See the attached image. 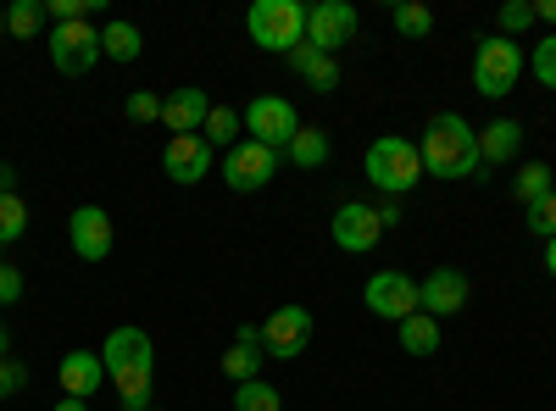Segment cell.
Listing matches in <instances>:
<instances>
[{"instance_id": "obj_4", "label": "cell", "mask_w": 556, "mask_h": 411, "mask_svg": "<svg viewBox=\"0 0 556 411\" xmlns=\"http://www.w3.org/2000/svg\"><path fill=\"white\" fill-rule=\"evenodd\" d=\"M523 67H529V56H523L518 39L484 34L479 51H473V89H479L484 101H501V95H513V84L523 78Z\"/></svg>"}, {"instance_id": "obj_12", "label": "cell", "mask_w": 556, "mask_h": 411, "mask_svg": "<svg viewBox=\"0 0 556 411\" xmlns=\"http://www.w3.org/2000/svg\"><path fill=\"white\" fill-rule=\"evenodd\" d=\"M162 172L173 178V184L195 190L201 178L212 172V145L201 140V133H173V140H167V151H162Z\"/></svg>"}, {"instance_id": "obj_30", "label": "cell", "mask_w": 556, "mask_h": 411, "mask_svg": "<svg viewBox=\"0 0 556 411\" xmlns=\"http://www.w3.org/2000/svg\"><path fill=\"white\" fill-rule=\"evenodd\" d=\"M540 17H534V0H506L501 7V34L506 39H518V34H529Z\"/></svg>"}, {"instance_id": "obj_19", "label": "cell", "mask_w": 556, "mask_h": 411, "mask_svg": "<svg viewBox=\"0 0 556 411\" xmlns=\"http://www.w3.org/2000/svg\"><path fill=\"white\" fill-rule=\"evenodd\" d=\"M523 151V123L518 117H495L490 128H479V162H513Z\"/></svg>"}, {"instance_id": "obj_3", "label": "cell", "mask_w": 556, "mask_h": 411, "mask_svg": "<svg viewBox=\"0 0 556 411\" xmlns=\"http://www.w3.org/2000/svg\"><path fill=\"white\" fill-rule=\"evenodd\" d=\"M367 184H374L379 195H390V201L412 195L417 184H424V156H417V145L401 140V133L374 140L367 145Z\"/></svg>"}, {"instance_id": "obj_17", "label": "cell", "mask_w": 556, "mask_h": 411, "mask_svg": "<svg viewBox=\"0 0 556 411\" xmlns=\"http://www.w3.org/2000/svg\"><path fill=\"white\" fill-rule=\"evenodd\" d=\"M206 117H212V95H206V89H195V84H184V89H173V95H162L167 133H201Z\"/></svg>"}, {"instance_id": "obj_15", "label": "cell", "mask_w": 556, "mask_h": 411, "mask_svg": "<svg viewBox=\"0 0 556 411\" xmlns=\"http://www.w3.org/2000/svg\"><path fill=\"white\" fill-rule=\"evenodd\" d=\"M67 240H73V256L84 261H106L112 256V217L101 206H78L67 217Z\"/></svg>"}, {"instance_id": "obj_10", "label": "cell", "mask_w": 556, "mask_h": 411, "mask_svg": "<svg viewBox=\"0 0 556 411\" xmlns=\"http://www.w3.org/2000/svg\"><path fill=\"white\" fill-rule=\"evenodd\" d=\"M312 339V311L306 306H278L267 323H262V350L278 361H295Z\"/></svg>"}, {"instance_id": "obj_34", "label": "cell", "mask_w": 556, "mask_h": 411, "mask_svg": "<svg viewBox=\"0 0 556 411\" xmlns=\"http://www.w3.org/2000/svg\"><path fill=\"white\" fill-rule=\"evenodd\" d=\"M17 389H28V368L17 356H0V400H12Z\"/></svg>"}, {"instance_id": "obj_18", "label": "cell", "mask_w": 556, "mask_h": 411, "mask_svg": "<svg viewBox=\"0 0 556 411\" xmlns=\"http://www.w3.org/2000/svg\"><path fill=\"white\" fill-rule=\"evenodd\" d=\"M262 361H267V350H262V323H245V329L235 334V345L223 350V378L251 384V378H262Z\"/></svg>"}, {"instance_id": "obj_23", "label": "cell", "mask_w": 556, "mask_h": 411, "mask_svg": "<svg viewBox=\"0 0 556 411\" xmlns=\"http://www.w3.org/2000/svg\"><path fill=\"white\" fill-rule=\"evenodd\" d=\"M285 156H290L295 167H323V162L334 156V145H329V133H323V128H306V123H301V133L285 145Z\"/></svg>"}, {"instance_id": "obj_21", "label": "cell", "mask_w": 556, "mask_h": 411, "mask_svg": "<svg viewBox=\"0 0 556 411\" xmlns=\"http://www.w3.org/2000/svg\"><path fill=\"white\" fill-rule=\"evenodd\" d=\"M395 334H401V350L406 356H434L440 350V323L429 311H412L406 323H395Z\"/></svg>"}, {"instance_id": "obj_13", "label": "cell", "mask_w": 556, "mask_h": 411, "mask_svg": "<svg viewBox=\"0 0 556 411\" xmlns=\"http://www.w3.org/2000/svg\"><path fill=\"white\" fill-rule=\"evenodd\" d=\"M329 234H334V245H340V251H351V256H367V251H374V245L384 240V222H379V211H374V206L351 201V206H340V211H334Z\"/></svg>"}, {"instance_id": "obj_11", "label": "cell", "mask_w": 556, "mask_h": 411, "mask_svg": "<svg viewBox=\"0 0 556 411\" xmlns=\"http://www.w3.org/2000/svg\"><path fill=\"white\" fill-rule=\"evenodd\" d=\"M367 311L384 317V323H406V317L417 311V284L395 267L374 272V279H367Z\"/></svg>"}, {"instance_id": "obj_14", "label": "cell", "mask_w": 556, "mask_h": 411, "mask_svg": "<svg viewBox=\"0 0 556 411\" xmlns=\"http://www.w3.org/2000/svg\"><path fill=\"white\" fill-rule=\"evenodd\" d=\"M462 306H468V279H462L456 267H434L424 284H417V311H429L434 323L440 317H456Z\"/></svg>"}, {"instance_id": "obj_1", "label": "cell", "mask_w": 556, "mask_h": 411, "mask_svg": "<svg viewBox=\"0 0 556 411\" xmlns=\"http://www.w3.org/2000/svg\"><path fill=\"white\" fill-rule=\"evenodd\" d=\"M101 361H106V378L117 389V400L128 411H151V373H156V350H151V334L146 329H112L106 345H101Z\"/></svg>"}, {"instance_id": "obj_40", "label": "cell", "mask_w": 556, "mask_h": 411, "mask_svg": "<svg viewBox=\"0 0 556 411\" xmlns=\"http://www.w3.org/2000/svg\"><path fill=\"white\" fill-rule=\"evenodd\" d=\"M0 356H12V334L7 329H0Z\"/></svg>"}, {"instance_id": "obj_37", "label": "cell", "mask_w": 556, "mask_h": 411, "mask_svg": "<svg viewBox=\"0 0 556 411\" xmlns=\"http://www.w3.org/2000/svg\"><path fill=\"white\" fill-rule=\"evenodd\" d=\"M545 272L556 279V240H545Z\"/></svg>"}, {"instance_id": "obj_28", "label": "cell", "mask_w": 556, "mask_h": 411, "mask_svg": "<svg viewBox=\"0 0 556 411\" xmlns=\"http://www.w3.org/2000/svg\"><path fill=\"white\" fill-rule=\"evenodd\" d=\"M390 23H395V34H406V39H424V34L434 28V12L424 7V0H401V7L390 12Z\"/></svg>"}, {"instance_id": "obj_5", "label": "cell", "mask_w": 556, "mask_h": 411, "mask_svg": "<svg viewBox=\"0 0 556 411\" xmlns=\"http://www.w3.org/2000/svg\"><path fill=\"white\" fill-rule=\"evenodd\" d=\"M245 34L262 44V51L290 56L295 44H306V7L301 0H256L245 12Z\"/></svg>"}, {"instance_id": "obj_31", "label": "cell", "mask_w": 556, "mask_h": 411, "mask_svg": "<svg viewBox=\"0 0 556 411\" xmlns=\"http://www.w3.org/2000/svg\"><path fill=\"white\" fill-rule=\"evenodd\" d=\"M529 73H534L545 89H556V34H545L534 51H529Z\"/></svg>"}, {"instance_id": "obj_6", "label": "cell", "mask_w": 556, "mask_h": 411, "mask_svg": "<svg viewBox=\"0 0 556 411\" xmlns=\"http://www.w3.org/2000/svg\"><path fill=\"white\" fill-rule=\"evenodd\" d=\"M240 117H245V140H256L267 151H285L295 133H301V117H295V106L285 95H256Z\"/></svg>"}, {"instance_id": "obj_32", "label": "cell", "mask_w": 556, "mask_h": 411, "mask_svg": "<svg viewBox=\"0 0 556 411\" xmlns=\"http://www.w3.org/2000/svg\"><path fill=\"white\" fill-rule=\"evenodd\" d=\"M523 211H529V234H534V240H556V190H551L545 201L523 206Z\"/></svg>"}, {"instance_id": "obj_39", "label": "cell", "mask_w": 556, "mask_h": 411, "mask_svg": "<svg viewBox=\"0 0 556 411\" xmlns=\"http://www.w3.org/2000/svg\"><path fill=\"white\" fill-rule=\"evenodd\" d=\"M12 178H17V172H12L7 162H0V190H12Z\"/></svg>"}, {"instance_id": "obj_36", "label": "cell", "mask_w": 556, "mask_h": 411, "mask_svg": "<svg viewBox=\"0 0 556 411\" xmlns=\"http://www.w3.org/2000/svg\"><path fill=\"white\" fill-rule=\"evenodd\" d=\"M534 17H540V23H551V28H556V0H534Z\"/></svg>"}, {"instance_id": "obj_33", "label": "cell", "mask_w": 556, "mask_h": 411, "mask_svg": "<svg viewBox=\"0 0 556 411\" xmlns=\"http://www.w3.org/2000/svg\"><path fill=\"white\" fill-rule=\"evenodd\" d=\"M128 123H162V95H151V89H134V95L123 101Z\"/></svg>"}, {"instance_id": "obj_29", "label": "cell", "mask_w": 556, "mask_h": 411, "mask_svg": "<svg viewBox=\"0 0 556 411\" xmlns=\"http://www.w3.org/2000/svg\"><path fill=\"white\" fill-rule=\"evenodd\" d=\"M235 411H278V389L251 378V384H235Z\"/></svg>"}, {"instance_id": "obj_22", "label": "cell", "mask_w": 556, "mask_h": 411, "mask_svg": "<svg viewBox=\"0 0 556 411\" xmlns=\"http://www.w3.org/2000/svg\"><path fill=\"white\" fill-rule=\"evenodd\" d=\"M139 51H146V34H139L134 23H106L101 28V56H112V62H139Z\"/></svg>"}, {"instance_id": "obj_27", "label": "cell", "mask_w": 556, "mask_h": 411, "mask_svg": "<svg viewBox=\"0 0 556 411\" xmlns=\"http://www.w3.org/2000/svg\"><path fill=\"white\" fill-rule=\"evenodd\" d=\"M551 190H556V178H551V167H545V162H529V167H523V172L513 178V195H518L523 206H534V201H545Z\"/></svg>"}, {"instance_id": "obj_25", "label": "cell", "mask_w": 556, "mask_h": 411, "mask_svg": "<svg viewBox=\"0 0 556 411\" xmlns=\"http://www.w3.org/2000/svg\"><path fill=\"white\" fill-rule=\"evenodd\" d=\"M240 133H245V117H240L235 106H212V117H206V128H201V140L235 151V145H240Z\"/></svg>"}, {"instance_id": "obj_8", "label": "cell", "mask_w": 556, "mask_h": 411, "mask_svg": "<svg viewBox=\"0 0 556 411\" xmlns=\"http://www.w3.org/2000/svg\"><path fill=\"white\" fill-rule=\"evenodd\" d=\"M273 178H278V151H267L256 140H240L235 151L223 156V184L235 195H256V190L273 184Z\"/></svg>"}, {"instance_id": "obj_24", "label": "cell", "mask_w": 556, "mask_h": 411, "mask_svg": "<svg viewBox=\"0 0 556 411\" xmlns=\"http://www.w3.org/2000/svg\"><path fill=\"white\" fill-rule=\"evenodd\" d=\"M45 0H12L7 7V17H0V28L7 34H17V39H39V28H45Z\"/></svg>"}, {"instance_id": "obj_16", "label": "cell", "mask_w": 556, "mask_h": 411, "mask_svg": "<svg viewBox=\"0 0 556 411\" xmlns=\"http://www.w3.org/2000/svg\"><path fill=\"white\" fill-rule=\"evenodd\" d=\"M101 378H106L101 350H67V356L56 361V384H62L73 400H96V395H101Z\"/></svg>"}, {"instance_id": "obj_26", "label": "cell", "mask_w": 556, "mask_h": 411, "mask_svg": "<svg viewBox=\"0 0 556 411\" xmlns=\"http://www.w3.org/2000/svg\"><path fill=\"white\" fill-rule=\"evenodd\" d=\"M28 234V206L17 190H0V245H17Z\"/></svg>"}, {"instance_id": "obj_35", "label": "cell", "mask_w": 556, "mask_h": 411, "mask_svg": "<svg viewBox=\"0 0 556 411\" xmlns=\"http://www.w3.org/2000/svg\"><path fill=\"white\" fill-rule=\"evenodd\" d=\"M23 300V272L0 261V306H17Z\"/></svg>"}, {"instance_id": "obj_7", "label": "cell", "mask_w": 556, "mask_h": 411, "mask_svg": "<svg viewBox=\"0 0 556 411\" xmlns=\"http://www.w3.org/2000/svg\"><path fill=\"white\" fill-rule=\"evenodd\" d=\"M101 62V28L96 23H56L51 28V67L62 78H84Z\"/></svg>"}, {"instance_id": "obj_9", "label": "cell", "mask_w": 556, "mask_h": 411, "mask_svg": "<svg viewBox=\"0 0 556 411\" xmlns=\"http://www.w3.org/2000/svg\"><path fill=\"white\" fill-rule=\"evenodd\" d=\"M356 23L362 17L351 0H317V7H306V44H317L323 56H334L340 44H351Z\"/></svg>"}, {"instance_id": "obj_41", "label": "cell", "mask_w": 556, "mask_h": 411, "mask_svg": "<svg viewBox=\"0 0 556 411\" xmlns=\"http://www.w3.org/2000/svg\"><path fill=\"white\" fill-rule=\"evenodd\" d=\"M151 411H162V406H151Z\"/></svg>"}, {"instance_id": "obj_2", "label": "cell", "mask_w": 556, "mask_h": 411, "mask_svg": "<svg viewBox=\"0 0 556 411\" xmlns=\"http://www.w3.org/2000/svg\"><path fill=\"white\" fill-rule=\"evenodd\" d=\"M417 156H424V172L434 178H479V128H468V117L462 112H440L429 117L424 140H417Z\"/></svg>"}, {"instance_id": "obj_20", "label": "cell", "mask_w": 556, "mask_h": 411, "mask_svg": "<svg viewBox=\"0 0 556 411\" xmlns=\"http://www.w3.org/2000/svg\"><path fill=\"white\" fill-rule=\"evenodd\" d=\"M290 67L317 89V95H329V89H340V62L334 56H323L317 51V44H295V51H290Z\"/></svg>"}, {"instance_id": "obj_38", "label": "cell", "mask_w": 556, "mask_h": 411, "mask_svg": "<svg viewBox=\"0 0 556 411\" xmlns=\"http://www.w3.org/2000/svg\"><path fill=\"white\" fill-rule=\"evenodd\" d=\"M56 411H89V400H73L67 395V400H56Z\"/></svg>"}]
</instances>
